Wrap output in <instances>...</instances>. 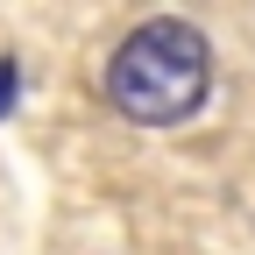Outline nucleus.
<instances>
[{"label":"nucleus","mask_w":255,"mask_h":255,"mask_svg":"<svg viewBox=\"0 0 255 255\" xmlns=\"http://www.w3.org/2000/svg\"><path fill=\"white\" fill-rule=\"evenodd\" d=\"M206 85H213V50H206L199 28L177 21V14L142 21L135 36L114 50V64H107V100L135 128H177V121H191L199 100H206Z\"/></svg>","instance_id":"obj_1"},{"label":"nucleus","mask_w":255,"mask_h":255,"mask_svg":"<svg viewBox=\"0 0 255 255\" xmlns=\"http://www.w3.org/2000/svg\"><path fill=\"white\" fill-rule=\"evenodd\" d=\"M14 92H21V71H14V57H0V114L14 107Z\"/></svg>","instance_id":"obj_2"}]
</instances>
